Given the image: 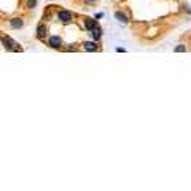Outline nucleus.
<instances>
[{
  "mask_svg": "<svg viewBox=\"0 0 191 191\" xmlns=\"http://www.w3.org/2000/svg\"><path fill=\"white\" fill-rule=\"evenodd\" d=\"M22 26H24V21H22L21 18H13V19H10V27H11V29H21Z\"/></svg>",
  "mask_w": 191,
  "mask_h": 191,
  "instance_id": "20e7f679",
  "label": "nucleus"
},
{
  "mask_svg": "<svg viewBox=\"0 0 191 191\" xmlns=\"http://www.w3.org/2000/svg\"><path fill=\"white\" fill-rule=\"evenodd\" d=\"M83 46H84V49L86 51H97V45H96V41H86V43H83Z\"/></svg>",
  "mask_w": 191,
  "mask_h": 191,
  "instance_id": "6e6552de",
  "label": "nucleus"
},
{
  "mask_svg": "<svg viewBox=\"0 0 191 191\" xmlns=\"http://www.w3.org/2000/svg\"><path fill=\"white\" fill-rule=\"evenodd\" d=\"M183 51H186V46L185 45H178L177 48H175V53H183Z\"/></svg>",
  "mask_w": 191,
  "mask_h": 191,
  "instance_id": "9b49d317",
  "label": "nucleus"
},
{
  "mask_svg": "<svg viewBox=\"0 0 191 191\" xmlns=\"http://www.w3.org/2000/svg\"><path fill=\"white\" fill-rule=\"evenodd\" d=\"M115 18H116V21L121 22V24H127V21H129V19H127V16H126L124 13H121V11H116V13H115Z\"/></svg>",
  "mask_w": 191,
  "mask_h": 191,
  "instance_id": "0eeeda50",
  "label": "nucleus"
},
{
  "mask_svg": "<svg viewBox=\"0 0 191 191\" xmlns=\"http://www.w3.org/2000/svg\"><path fill=\"white\" fill-rule=\"evenodd\" d=\"M96 26H99L96 19H86V21H84V27H86L88 30H92Z\"/></svg>",
  "mask_w": 191,
  "mask_h": 191,
  "instance_id": "1a4fd4ad",
  "label": "nucleus"
},
{
  "mask_svg": "<svg viewBox=\"0 0 191 191\" xmlns=\"http://www.w3.org/2000/svg\"><path fill=\"white\" fill-rule=\"evenodd\" d=\"M91 32V35H92V38H94V41H99L100 40V37H102V29H100L99 26H96L92 30H89Z\"/></svg>",
  "mask_w": 191,
  "mask_h": 191,
  "instance_id": "39448f33",
  "label": "nucleus"
},
{
  "mask_svg": "<svg viewBox=\"0 0 191 191\" xmlns=\"http://www.w3.org/2000/svg\"><path fill=\"white\" fill-rule=\"evenodd\" d=\"M84 2H86V3H88V5H92V3H96V2H97V0H84Z\"/></svg>",
  "mask_w": 191,
  "mask_h": 191,
  "instance_id": "f8f14e48",
  "label": "nucleus"
},
{
  "mask_svg": "<svg viewBox=\"0 0 191 191\" xmlns=\"http://www.w3.org/2000/svg\"><path fill=\"white\" fill-rule=\"evenodd\" d=\"M72 18H73V14L70 13V11H67V10H61L59 13H57V19H59L62 24L70 22V21H72Z\"/></svg>",
  "mask_w": 191,
  "mask_h": 191,
  "instance_id": "f03ea898",
  "label": "nucleus"
},
{
  "mask_svg": "<svg viewBox=\"0 0 191 191\" xmlns=\"http://www.w3.org/2000/svg\"><path fill=\"white\" fill-rule=\"evenodd\" d=\"M37 37L40 38V40H43V38L46 37V26L45 24H40L37 27Z\"/></svg>",
  "mask_w": 191,
  "mask_h": 191,
  "instance_id": "423d86ee",
  "label": "nucleus"
},
{
  "mask_svg": "<svg viewBox=\"0 0 191 191\" xmlns=\"http://www.w3.org/2000/svg\"><path fill=\"white\" fill-rule=\"evenodd\" d=\"M2 45L6 51H21V48L18 46V43L11 37H8V35H6V37H2Z\"/></svg>",
  "mask_w": 191,
  "mask_h": 191,
  "instance_id": "f257e3e1",
  "label": "nucleus"
},
{
  "mask_svg": "<svg viewBox=\"0 0 191 191\" xmlns=\"http://www.w3.org/2000/svg\"><path fill=\"white\" fill-rule=\"evenodd\" d=\"M26 6H27V8H30V10L35 8V6H37V0H27V2H26Z\"/></svg>",
  "mask_w": 191,
  "mask_h": 191,
  "instance_id": "9d476101",
  "label": "nucleus"
},
{
  "mask_svg": "<svg viewBox=\"0 0 191 191\" xmlns=\"http://www.w3.org/2000/svg\"><path fill=\"white\" fill-rule=\"evenodd\" d=\"M48 43H49V46H51V48L56 49V48H61L62 40H61V37H56V35H54V37H49Z\"/></svg>",
  "mask_w": 191,
  "mask_h": 191,
  "instance_id": "7ed1b4c3",
  "label": "nucleus"
}]
</instances>
